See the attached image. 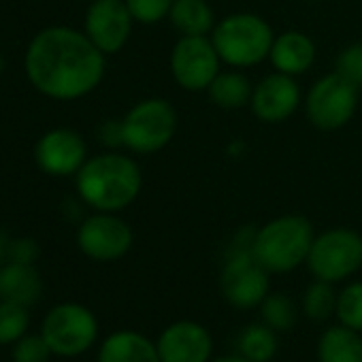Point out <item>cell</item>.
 <instances>
[{"label":"cell","instance_id":"1","mask_svg":"<svg viewBox=\"0 0 362 362\" xmlns=\"http://www.w3.org/2000/svg\"><path fill=\"white\" fill-rule=\"evenodd\" d=\"M107 56L83 30L49 26L26 47L24 69L33 88L52 100H79L92 94L107 69Z\"/></svg>","mask_w":362,"mask_h":362},{"label":"cell","instance_id":"23","mask_svg":"<svg viewBox=\"0 0 362 362\" xmlns=\"http://www.w3.org/2000/svg\"><path fill=\"white\" fill-rule=\"evenodd\" d=\"M337 294L339 290L334 288V284L322 281V279H313L300 296V313L315 322L322 324L330 317H334L337 311Z\"/></svg>","mask_w":362,"mask_h":362},{"label":"cell","instance_id":"13","mask_svg":"<svg viewBox=\"0 0 362 362\" xmlns=\"http://www.w3.org/2000/svg\"><path fill=\"white\" fill-rule=\"evenodd\" d=\"M88 158V143L73 128H52L35 145V162L49 177H75Z\"/></svg>","mask_w":362,"mask_h":362},{"label":"cell","instance_id":"17","mask_svg":"<svg viewBox=\"0 0 362 362\" xmlns=\"http://www.w3.org/2000/svg\"><path fill=\"white\" fill-rule=\"evenodd\" d=\"M315 43L300 30H286L275 37L269 60L275 71L298 77L307 73L315 62Z\"/></svg>","mask_w":362,"mask_h":362},{"label":"cell","instance_id":"26","mask_svg":"<svg viewBox=\"0 0 362 362\" xmlns=\"http://www.w3.org/2000/svg\"><path fill=\"white\" fill-rule=\"evenodd\" d=\"M334 317L339 324L362 332V279L347 281L339 290Z\"/></svg>","mask_w":362,"mask_h":362},{"label":"cell","instance_id":"30","mask_svg":"<svg viewBox=\"0 0 362 362\" xmlns=\"http://www.w3.org/2000/svg\"><path fill=\"white\" fill-rule=\"evenodd\" d=\"M41 256V247L35 239L20 237L9 239L7 247V262H20V264H35Z\"/></svg>","mask_w":362,"mask_h":362},{"label":"cell","instance_id":"33","mask_svg":"<svg viewBox=\"0 0 362 362\" xmlns=\"http://www.w3.org/2000/svg\"><path fill=\"white\" fill-rule=\"evenodd\" d=\"M7 247H9V237L0 230V267H3V262L7 260Z\"/></svg>","mask_w":362,"mask_h":362},{"label":"cell","instance_id":"34","mask_svg":"<svg viewBox=\"0 0 362 362\" xmlns=\"http://www.w3.org/2000/svg\"><path fill=\"white\" fill-rule=\"evenodd\" d=\"M3 73H5V60H3V56H0V77H3Z\"/></svg>","mask_w":362,"mask_h":362},{"label":"cell","instance_id":"8","mask_svg":"<svg viewBox=\"0 0 362 362\" xmlns=\"http://www.w3.org/2000/svg\"><path fill=\"white\" fill-rule=\"evenodd\" d=\"M307 269L313 279L341 284L362 269V235L351 228H330L315 235Z\"/></svg>","mask_w":362,"mask_h":362},{"label":"cell","instance_id":"4","mask_svg":"<svg viewBox=\"0 0 362 362\" xmlns=\"http://www.w3.org/2000/svg\"><path fill=\"white\" fill-rule=\"evenodd\" d=\"M313 239V224L305 216L288 214L256 228L252 250L271 275H284L307 262Z\"/></svg>","mask_w":362,"mask_h":362},{"label":"cell","instance_id":"16","mask_svg":"<svg viewBox=\"0 0 362 362\" xmlns=\"http://www.w3.org/2000/svg\"><path fill=\"white\" fill-rule=\"evenodd\" d=\"M96 362H160V356L156 341L147 334L132 328H122L103 339Z\"/></svg>","mask_w":362,"mask_h":362},{"label":"cell","instance_id":"7","mask_svg":"<svg viewBox=\"0 0 362 362\" xmlns=\"http://www.w3.org/2000/svg\"><path fill=\"white\" fill-rule=\"evenodd\" d=\"M177 132V111L166 98H145L122 117L124 147L132 153H156L164 149Z\"/></svg>","mask_w":362,"mask_h":362},{"label":"cell","instance_id":"27","mask_svg":"<svg viewBox=\"0 0 362 362\" xmlns=\"http://www.w3.org/2000/svg\"><path fill=\"white\" fill-rule=\"evenodd\" d=\"M52 356H54V351L41 332L24 334L18 343H13V349H11L13 362H49Z\"/></svg>","mask_w":362,"mask_h":362},{"label":"cell","instance_id":"11","mask_svg":"<svg viewBox=\"0 0 362 362\" xmlns=\"http://www.w3.org/2000/svg\"><path fill=\"white\" fill-rule=\"evenodd\" d=\"M134 235L126 220L117 214L94 211L83 218L77 228V247L83 256L96 262H115L132 247Z\"/></svg>","mask_w":362,"mask_h":362},{"label":"cell","instance_id":"22","mask_svg":"<svg viewBox=\"0 0 362 362\" xmlns=\"http://www.w3.org/2000/svg\"><path fill=\"white\" fill-rule=\"evenodd\" d=\"M235 351L250 362H271L279 351V332L262 320L252 322L239 330Z\"/></svg>","mask_w":362,"mask_h":362},{"label":"cell","instance_id":"24","mask_svg":"<svg viewBox=\"0 0 362 362\" xmlns=\"http://www.w3.org/2000/svg\"><path fill=\"white\" fill-rule=\"evenodd\" d=\"M260 320L277 332H288L296 326L300 305L286 292H269L258 307Z\"/></svg>","mask_w":362,"mask_h":362},{"label":"cell","instance_id":"25","mask_svg":"<svg viewBox=\"0 0 362 362\" xmlns=\"http://www.w3.org/2000/svg\"><path fill=\"white\" fill-rule=\"evenodd\" d=\"M30 328V311L24 305L0 298V345H13Z\"/></svg>","mask_w":362,"mask_h":362},{"label":"cell","instance_id":"12","mask_svg":"<svg viewBox=\"0 0 362 362\" xmlns=\"http://www.w3.org/2000/svg\"><path fill=\"white\" fill-rule=\"evenodd\" d=\"M134 24L126 0H92L86 11L83 33L105 56H111L126 47Z\"/></svg>","mask_w":362,"mask_h":362},{"label":"cell","instance_id":"32","mask_svg":"<svg viewBox=\"0 0 362 362\" xmlns=\"http://www.w3.org/2000/svg\"><path fill=\"white\" fill-rule=\"evenodd\" d=\"M211 362H250L247 358H243V356H239L237 351L235 354H224V356H218V358H214Z\"/></svg>","mask_w":362,"mask_h":362},{"label":"cell","instance_id":"18","mask_svg":"<svg viewBox=\"0 0 362 362\" xmlns=\"http://www.w3.org/2000/svg\"><path fill=\"white\" fill-rule=\"evenodd\" d=\"M43 296V277L35 264L5 262L0 267V298L33 307Z\"/></svg>","mask_w":362,"mask_h":362},{"label":"cell","instance_id":"5","mask_svg":"<svg viewBox=\"0 0 362 362\" xmlns=\"http://www.w3.org/2000/svg\"><path fill=\"white\" fill-rule=\"evenodd\" d=\"M211 41L222 62L241 71L269 60L275 33L271 24L256 13H233L216 24Z\"/></svg>","mask_w":362,"mask_h":362},{"label":"cell","instance_id":"9","mask_svg":"<svg viewBox=\"0 0 362 362\" xmlns=\"http://www.w3.org/2000/svg\"><path fill=\"white\" fill-rule=\"evenodd\" d=\"M358 88L337 71L320 77L305 96V113L317 130H339L356 113Z\"/></svg>","mask_w":362,"mask_h":362},{"label":"cell","instance_id":"21","mask_svg":"<svg viewBox=\"0 0 362 362\" xmlns=\"http://www.w3.org/2000/svg\"><path fill=\"white\" fill-rule=\"evenodd\" d=\"M207 92L216 107L224 111H235L241 107H250L254 86L247 79V75L235 69V71H220L218 77L207 88Z\"/></svg>","mask_w":362,"mask_h":362},{"label":"cell","instance_id":"15","mask_svg":"<svg viewBox=\"0 0 362 362\" xmlns=\"http://www.w3.org/2000/svg\"><path fill=\"white\" fill-rule=\"evenodd\" d=\"M300 103L303 92L296 77L275 71L254 86L250 109L264 124H281L292 117Z\"/></svg>","mask_w":362,"mask_h":362},{"label":"cell","instance_id":"20","mask_svg":"<svg viewBox=\"0 0 362 362\" xmlns=\"http://www.w3.org/2000/svg\"><path fill=\"white\" fill-rule=\"evenodd\" d=\"M168 22L181 37H209L218 24L207 0H175Z\"/></svg>","mask_w":362,"mask_h":362},{"label":"cell","instance_id":"10","mask_svg":"<svg viewBox=\"0 0 362 362\" xmlns=\"http://www.w3.org/2000/svg\"><path fill=\"white\" fill-rule=\"evenodd\" d=\"M222 64L211 37H181L170 49V75L186 92H205Z\"/></svg>","mask_w":362,"mask_h":362},{"label":"cell","instance_id":"6","mask_svg":"<svg viewBox=\"0 0 362 362\" xmlns=\"http://www.w3.org/2000/svg\"><path fill=\"white\" fill-rule=\"evenodd\" d=\"M41 334L54 356L79 358L96 345L100 324L90 307L69 300L47 311L41 322Z\"/></svg>","mask_w":362,"mask_h":362},{"label":"cell","instance_id":"28","mask_svg":"<svg viewBox=\"0 0 362 362\" xmlns=\"http://www.w3.org/2000/svg\"><path fill=\"white\" fill-rule=\"evenodd\" d=\"M175 0H126V5L136 24L153 26L162 20H168Z\"/></svg>","mask_w":362,"mask_h":362},{"label":"cell","instance_id":"19","mask_svg":"<svg viewBox=\"0 0 362 362\" xmlns=\"http://www.w3.org/2000/svg\"><path fill=\"white\" fill-rule=\"evenodd\" d=\"M315 356L317 362H362V332L337 322L320 334Z\"/></svg>","mask_w":362,"mask_h":362},{"label":"cell","instance_id":"2","mask_svg":"<svg viewBox=\"0 0 362 362\" xmlns=\"http://www.w3.org/2000/svg\"><path fill=\"white\" fill-rule=\"evenodd\" d=\"M75 188L86 207L119 214L139 199L143 173L134 158L111 149L86 160L75 175Z\"/></svg>","mask_w":362,"mask_h":362},{"label":"cell","instance_id":"3","mask_svg":"<svg viewBox=\"0 0 362 362\" xmlns=\"http://www.w3.org/2000/svg\"><path fill=\"white\" fill-rule=\"evenodd\" d=\"M254 235L256 228H243L235 235L226 247L220 290L226 303L235 309H258L264 296L271 292V273L254 256Z\"/></svg>","mask_w":362,"mask_h":362},{"label":"cell","instance_id":"14","mask_svg":"<svg viewBox=\"0 0 362 362\" xmlns=\"http://www.w3.org/2000/svg\"><path fill=\"white\" fill-rule=\"evenodd\" d=\"M160 362H211L216 343L207 326L194 320H177L156 339Z\"/></svg>","mask_w":362,"mask_h":362},{"label":"cell","instance_id":"35","mask_svg":"<svg viewBox=\"0 0 362 362\" xmlns=\"http://www.w3.org/2000/svg\"><path fill=\"white\" fill-rule=\"evenodd\" d=\"M79 3H92V0H79Z\"/></svg>","mask_w":362,"mask_h":362},{"label":"cell","instance_id":"31","mask_svg":"<svg viewBox=\"0 0 362 362\" xmlns=\"http://www.w3.org/2000/svg\"><path fill=\"white\" fill-rule=\"evenodd\" d=\"M100 143L115 149L119 145H124V136H122V119H107L100 130H98Z\"/></svg>","mask_w":362,"mask_h":362},{"label":"cell","instance_id":"29","mask_svg":"<svg viewBox=\"0 0 362 362\" xmlns=\"http://www.w3.org/2000/svg\"><path fill=\"white\" fill-rule=\"evenodd\" d=\"M334 71L349 83H354L358 90L362 88V41L351 43L339 52L334 60Z\"/></svg>","mask_w":362,"mask_h":362}]
</instances>
